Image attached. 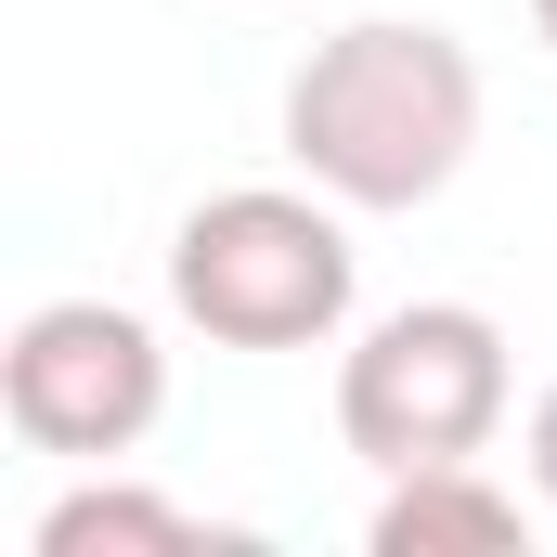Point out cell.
Masks as SVG:
<instances>
[{
  "instance_id": "1",
  "label": "cell",
  "mask_w": 557,
  "mask_h": 557,
  "mask_svg": "<svg viewBox=\"0 0 557 557\" xmlns=\"http://www.w3.org/2000/svg\"><path fill=\"white\" fill-rule=\"evenodd\" d=\"M467 143H480V65H467L454 26L363 13V26L311 39V65L285 78V156L337 208H428V195H454Z\"/></svg>"
},
{
  "instance_id": "2",
  "label": "cell",
  "mask_w": 557,
  "mask_h": 557,
  "mask_svg": "<svg viewBox=\"0 0 557 557\" xmlns=\"http://www.w3.org/2000/svg\"><path fill=\"white\" fill-rule=\"evenodd\" d=\"M350 234H337V195H285V182H234L208 195L182 234H169V298L195 337L221 350H324L350 324Z\"/></svg>"
},
{
  "instance_id": "3",
  "label": "cell",
  "mask_w": 557,
  "mask_h": 557,
  "mask_svg": "<svg viewBox=\"0 0 557 557\" xmlns=\"http://www.w3.org/2000/svg\"><path fill=\"white\" fill-rule=\"evenodd\" d=\"M506 324L467 311V298H403L389 324L350 337L337 363V441L403 480V467H467L493 428H506Z\"/></svg>"
},
{
  "instance_id": "4",
  "label": "cell",
  "mask_w": 557,
  "mask_h": 557,
  "mask_svg": "<svg viewBox=\"0 0 557 557\" xmlns=\"http://www.w3.org/2000/svg\"><path fill=\"white\" fill-rule=\"evenodd\" d=\"M0 416L39 454L104 467V454H131L143 428L169 416V350L117 298H39L13 324V350H0Z\"/></svg>"
},
{
  "instance_id": "5",
  "label": "cell",
  "mask_w": 557,
  "mask_h": 557,
  "mask_svg": "<svg viewBox=\"0 0 557 557\" xmlns=\"http://www.w3.org/2000/svg\"><path fill=\"white\" fill-rule=\"evenodd\" d=\"M363 545L376 557H506V545H532V506H519L506 480H480V454H467V467H403V480L376 493Z\"/></svg>"
},
{
  "instance_id": "6",
  "label": "cell",
  "mask_w": 557,
  "mask_h": 557,
  "mask_svg": "<svg viewBox=\"0 0 557 557\" xmlns=\"http://www.w3.org/2000/svg\"><path fill=\"white\" fill-rule=\"evenodd\" d=\"M91 545H156V557H182V545H208L169 493H131V480H91V493H65L52 519H39V557H91Z\"/></svg>"
},
{
  "instance_id": "7",
  "label": "cell",
  "mask_w": 557,
  "mask_h": 557,
  "mask_svg": "<svg viewBox=\"0 0 557 557\" xmlns=\"http://www.w3.org/2000/svg\"><path fill=\"white\" fill-rule=\"evenodd\" d=\"M532 493H545V506H557V376H545V389H532Z\"/></svg>"
},
{
  "instance_id": "8",
  "label": "cell",
  "mask_w": 557,
  "mask_h": 557,
  "mask_svg": "<svg viewBox=\"0 0 557 557\" xmlns=\"http://www.w3.org/2000/svg\"><path fill=\"white\" fill-rule=\"evenodd\" d=\"M532 39H545V52H557V0H532Z\"/></svg>"
}]
</instances>
